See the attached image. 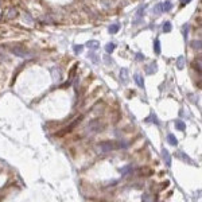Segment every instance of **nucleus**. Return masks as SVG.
Listing matches in <instances>:
<instances>
[{
    "label": "nucleus",
    "mask_w": 202,
    "mask_h": 202,
    "mask_svg": "<svg viewBox=\"0 0 202 202\" xmlns=\"http://www.w3.org/2000/svg\"><path fill=\"white\" fill-rule=\"evenodd\" d=\"M128 145L129 144L125 143V141H119L117 144L110 143V141H105V143H101V144L97 145V149H98L100 152H109V151L116 149V148H127Z\"/></svg>",
    "instance_id": "1"
},
{
    "label": "nucleus",
    "mask_w": 202,
    "mask_h": 202,
    "mask_svg": "<svg viewBox=\"0 0 202 202\" xmlns=\"http://www.w3.org/2000/svg\"><path fill=\"white\" fill-rule=\"evenodd\" d=\"M12 53L16 55V57H30V51L28 50H26V48L23 47V46H15V47H12Z\"/></svg>",
    "instance_id": "2"
},
{
    "label": "nucleus",
    "mask_w": 202,
    "mask_h": 202,
    "mask_svg": "<svg viewBox=\"0 0 202 202\" xmlns=\"http://www.w3.org/2000/svg\"><path fill=\"white\" fill-rule=\"evenodd\" d=\"M156 70H158V63H156V62H151V63L145 67V73H147V74H154V73H156Z\"/></svg>",
    "instance_id": "3"
},
{
    "label": "nucleus",
    "mask_w": 202,
    "mask_h": 202,
    "mask_svg": "<svg viewBox=\"0 0 202 202\" xmlns=\"http://www.w3.org/2000/svg\"><path fill=\"white\" fill-rule=\"evenodd\" d=\"M162 156H163V159H164V163H166V166H167V167L171 166V156H170V154H168V151H167L166 148L162 149Z\"/></svg>",
    "instance_id": "4"
},
{
    "label": "nucleus",
    "mask_w": 202,
    "mask_h": 202,
    "mask_svg": "<svg viewBox=\"0 0 202 202\" xmlns=\"http://www.w3.org/2000/svg\"><path fill=\"white\" fill-rule=\"evenodd\" d=\"M120 81H121V83L128 82V70L125 69V67L120 70Z\"/></svg>",
    "instance_id": "5"
},
{
    "label": "nucleus",
    "mask_w": 202,
    "mask_h": 202,
    "mask_svg": "<svg viewBox=\"0 0 202 202\" xmlns=\"http://www.w3.org/2000/svg\"><path fill=\"white\" fill-rule=\"evenodd\" d=\"M86 47L89 50H97V48L100 47V42L98 40H89L88 43H86Z\"/></svg>",
    "instance_id": "6"
},
{
    "label": "nucleus",
    "mask_w": 202,
    "mask_h": 202,
    "mask_svg": "<svg viewBox=\"0 0 202 202\" xmlns=\"http://www.w3.org/2000/svg\"><path fill=\"white\" fill-rule=\"evenodd\" d=\"M184 63H186V59H184L183 55H179L178 57V59H176V67L179 69V70H182L184 67Z\"/></svg>",
    "instance_id": "7"
},
{
    "label": "nucleus",
    "mask_w": 202,
    "mask_h": 202,
    "mask_svg": "<svg viewBox=\"0 0 202 202\" xmlns=\"http://www.w3.org/2000/svg\"><path fill=\"white\" fill-rule=\"evenodd\" d=\"M171 8H172V3H171V1H168V0L160 4V9H162V11H164V12H167V11H170V9H171Z\"/></svg>",
    "instance_id": "8"
},
{
    "label": "nucleus",
    "mask_w": 202,
    "mask_h": 202,
    "mask_svg": "<svg viewBox=\"0 0 202 202\" xmlns=\"http://www.w3.org/2000/svg\"><path fill=\"white\" fill-rule=\"evenodd\" d=\"M81 119H82L81 116H79L78 119H75L74 121H73V123H71L70 125H69V127L66 128V129H65V131H63V132H70L71 129H74V127H75V125H78V124H79V121H81Z\"/></svg>",
    "instance_id": "9"
},
{
    "label": "nucleus",
    "mask_w": 202,
    "mask_h": 202,
    "mask_svg": "<svg viewBox=\"0 0 202 202\" xmlns=\"http://www.w3.org/2000/svg\"><path fill=\"white\" fill-rule=\"evenodd\" d=\"M135 82L137 83V86H140V88H144V81H143V77L140 74H135Z\"/></svg>",
    "instance_id": "10"
},
{
    "label": "nucleus",
    "mask_w": 202,
    "mask_h": 202,
    "mask_svg": "<svg viewBox=\"0 0 202 202\" xmlns=\"http://www.w3.org/2000/svg\"><path fill=\"white\" fill-rule=\"evenodd\" d=\"M167 141H168L171 145H176V144H178V139H176V137L174 136L172 133H168V135H167Z\"/></svg>",
    "instance_id": "11"
},
{
    "label": "nucleus",
    "mask_w": 202,
    "mask_h": 202,
    "mask_svg": "<svg viewBox=\"0 0 202 202\" xmlns=\"http://www.w3.org/2000/svg\"><path fill=\"white\" fill-rule=\"evenodd\" d=\"M145 121H148V123H155L156 125H159L158 117H156V116H155V114L152 113V112H151V113H149V116L147 117V119H145Z\"/></svg>",
    "instance_id": "12"
},
{
    "label": "nucleus",
    "mask_w": 202,
    "mask_h": 202,
    "mask_svg": "<svg viewBox=\"0 0 202 202\" xmlns=\"http://www.w3.org/2000/svg\"><path fill=\"white\" fill-rule=\"evenodd\" d=\"M175 127L179 129V131H184L186 129V124L183 123V121H180V120H176L175 121Z\"/></svg>",
    "instance_id": "13"
},
{
    "label": "nucleus",
    "mask_w": 202,
    "mask_h": 202,
    "mask_svg": "<svg viewBox=\"0 0 202 202\" xmlns=\"http://www.w3.org/2000/svg\"><path fill=\"white\" fill-rule=\"evenodd\" d=\"M120 172H121L124 176L128 175L129 172H132V166H125V167H123V168L120 170Z\"/></svg>",
    "instance_id": "14"
},
{
    "label": "nucleus",
    "mask_w": 202,
    "mask_h": 202,
    "mask_svg": "<svg viewBox=\"0 0 202 202\" xmlns=\"http://www.w3.org/2000/svg\"><path fill=\"white\" fill-rule=\"evenodd\" d=\"M114 47H116V44L114 43H108L105 46V50H106V53L108 54H112L114 51Z\"/></svg>",
    "instance_id": "15"
},
{
    "label": "nucleus",
    "mask_w": 202,
    "mask_h": 202,
    "mask_svg": "<svg viewBox=\"0 0 202 202\" xmlns=\"http://www.w3.org/2000/svg\"><path fill=\"white\" fill-rule=\"evenodd\" d=\"M119 28H120V24H117V23H116V24H112V26L109 27V32L110 34H116V32L119 31Z\"/></svg>",
    "instance_id": "16"
},
{
    "label": "nucleus",
    "mask_w": 202,
    "mask_h": 202,
    "mask_svg": "<svg viewBox=\"0 0 202 202\" xmlns=\"http://www.w3.org/2000/svg\"><path fill=\"white\" fill-rule=\"evenodd\" d=\"M191 46H193V48H195V50H201V39L193 40V42H191Z\"/></svg>",
    "instance_id": "17"
},
{
    "label": "nucleus",
    "mask_w": 202,
    "mask_h": 202,
    "mask_svg": "<svg viewBox=\"0 0 202 202\" xmlns=\"http://www.w3.org/2000/svg\"><path fill=\"white\" fill-rule=\"evenodd\" d=\"M163 31H164V32H170V31H171V23L170 22L163 23Z\"/></svg>",
    "instance_id": "18"
},
{
    "label": "nucleus",
    "mask_w": 202,
    "mask_h": 202,
    "mask_svg": "<svg viewBox=\"0 0 202 202\" xmlns=\"http://www.w3.org/2000/svg\"><path fill=\"white\" fill-rule=\"evenodd\" d=\"M73 50H74L75 54H81L83 50V46H81V44H75V46H73Z\"/></svg>",
    "instance_id": "19"
},
{
    "label": "nucleus",
    "mask_w": 202,
    "mask_h": 202,
    "mask_svg": "<svg viewBox=\"0 0 202 202\" xmlns=\"http://www.w3.org/2000/svg\"><path fill=\"white\" fill-rule=\"evenodd\" d=\"M154 50H155V53H156V54H159V53H160V42H159V39H156V40H155Z\"/></svg>",
    "instance_id": "20"
},
{
    "label": "nucleus",
    "mask_w": 202,
    "mask_h": 202,
    "mask_svg": "<svg viewBox=\"0 0 202 202\" xmlns=\"http://www.w3.org/2000/svg\"><path fill=\"white\" fill-rule=\"evenodd\" d=\"M180 154H182V152H180ZM180 156H182V159H183L184 162H187V163H189V164H193V160H191V159H190L189 156H187V155L182 154V155H180Z\"/></svg>",
    "instance_id": "21"
},
{
    "label": "nucleus",
    "mask_w": 202,
    "mask_h": 202,
    "mask_svg": "<svg viewBox=\"0 0 202 202\" xmlns=\"http://www.w3.org/2000/svg\"><path fill=\"white\" fill-rule=\"evenodd\" d=\"M15 16H16V9H9L8 18H15Z\"/></svg>",
    "instance_id": "22"
},
{
    "label": "nucleus",
    "mask_w": 202,
    "mask_h": 202,
    "mask_svg": "<svg viewBox=\"0 0 202 202\" xmlns=\"http://www.w3.org/2000/svg\"><path fill=\"white\" fill-rule=\"evenodd\" d=\"M152 11H154V13H156V15H158V13L160 12V11H162V9H160V4L155 5V7H154V9H152Z\"/></svg>",
    "instance_id": "23"
},
{
    "label": "nucleus",
    "mask_w": 202,
    "mask_h": 202,
    "mask_svg": "<svg viewBox=\"0 0 202 202\" xmlns=\"http://www.w3.org/2000/svg\"><path fill=\"white\" fill-rule=\"evenodd\" d=\"M195 70L198 71V73H201V61H198V63H195Z\"/></svg>",
    "instance_id": "24"
},
{
    "label": "nucleus",
    "mask_w": 202,
    "mask_h": 202,
    "mask_svg": "<svg viewBox=\"0 0 202 202\" xmlns=\"http://www.w3.org/2000/svg\"><path fill=\"white\" fill-rule=\"evenodd\" d=\"M136 59H137V61H143V59H144V55H143L141 53H137L136 54Z\"/></svg>",
    "instance_id": "25"
},
{
    "label": "nucleus",
    "mask_w": 202,
    "mask_h": 202,
    "mask_svg": "<svg viewBox=\"0 0 202 202\" xmlns=\"http://www.w3.org/2000/svg\"><path fill=\"white\" fill-rule=\"evenodd\" d=\"M89 57H90V59H92L93 62H98V61H97V58H96V55H94V54H90Z\"/></svg>",
    "instance_id": "26"
},
{
    "label": "nucleus",
    "mask_w": 202,
    "mask_h": 202,
    "mask_svg": "<svg viewBox=\"0 0 202 202\" xmlns=\"http://www.w3.org/2000/svg\"><path fill=\"white\" fill-rule=\"evenodd\" d=\"M189 1H190V0H180V3H182V4H187V3H189Z\"/></svg>",
    "instance_id": "27"
}]
</instances>
